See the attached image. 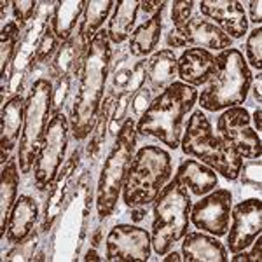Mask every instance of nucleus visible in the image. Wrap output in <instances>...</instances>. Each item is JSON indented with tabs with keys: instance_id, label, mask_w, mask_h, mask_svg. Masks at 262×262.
Returning a JSON list of instances; mask_svg holds the SVG:
<instances>
[{
	"instance_id": "nucleus-45",
	"label": "nucleus",
	"mask_w": 262,
	"mask_h": 262,
	"mask_svg": "<svg viewBox=\"0 0 262 262\" xmlns=\"http://www.w3.org/2000/svg\"><path fill=\"white\" fill-rule=\"evenodd\" d=\"M100 239H101V231L96 229L95 234H93V238H91V247L93 248H98L100 247Z\"/></svg>"
},
{
	"instance_id": "nucleus-9",
	"label": "nucleus",
	"mask_w": 262,
	"mask_h": 262,
	"mask_svg": "<svg viewBox=\"0 0 262 262\" xmlns=\"http://www.w3.org/2000/svg\"><path fill=\"white\" fill-rule=\"evenodd\" d=\"M70 122L65 114H56L51 117L48 124V135L42 143L35 164H33V182L39 191H48L60 175L61 164L65 161L67 147H69Z\"/></svg>"
},
{
	"instance_id": "nucleus-2",
	"label": "nucleus",
	"mask_w": 262,
	"mask_h": 262,
	"mask_svg": "<svg viewBox=\"0 0 262 262\" xmlns=\"http://www.w3.org/2000/svg\"><path fill=\"white\" fill-rule=\"evenodd\" d=\"M196 88L175 81L154 96L143 116L137 121V135L152 137L170 149H179L189 112L198 103Z\"/></svg>"
},
{
	"instance_id": "nucleus-5",
	"label": "nucleus",
	"mask_w": 262,
	"mask_h": 262,
	"mask_svg": "<svg viewBox=\"0 0 262 262\" xmlns=\"http://www.w3.org/2000/svg\"><path fill=\"white\" fill-rule=\"evenodd\" d=\"M180 149L185 156L196 158L200 163L215 170V173H221L226 180H238L243 159L224 142L221 135L213 133L212 122L201 108L192 112L185 122Z\"/></svg>"
},
{
	"instance_id": "nucleus-46",
	"label": "nucleus",
	"mask_w": 262,
	"mask_h": 262,
	"mask_svg": "<svg viewBox=\"0 0 262 262\" xmlns=\"http://www.w3.org/2000/svg\"><path fill=\"white\" fill-rule=\"evenodd\" d=\"M84 259H86V260H101L98 252H96V248H91V250L86 253V257H84Z\"/></svg>"
},
{
	"instance_id": "nucleus-43",
	"label": "nucleus",
	"mask_w": 262,
	"mask_h": 262,
	"mask_svg": "<svg viewBox=\"0 0 262 262\" xmlns=\"http://www.w3.org/2000/svg\"><path fill=\"white\" fill-rule=\"evenodd\" d=\"M163 260H164V262H171V260H175V262H180V260H184V257H182L179 252H175V250L171 252V250H170V252L166 253V257H164Z\"/></svg>"
},
{
	"instance_id": "nucleus-39",
	"label": "nucleus",
	"mask_w": 262,
	"mask_h": 262,
	"mask_svg": "<svg viewBox=\"0 0 262 262\" xmlns=\"http://www.w3.org/2000/svg\"><path fill=\"white\" fill-rule=\"evenodd\" d=\"M260 250H262V238L257 236L252 243V250L248 252V257H250V262H260Z\"/></svg>"
},
{
	"instance_id": "nucleus-27",
	"label": "nucleus",
	"mask_w": 262,
	"mask_h": 262,
	"mask_svg": "<svg viewBox=\"0 0 262 262\" xmlns=\"http://www.w3.org/2000/svg\"><path fill=\"white\" fill-rule=\"evenodd\" d=\"M117 96L112 95V93H107L103 96V101H101V108L98 112V117H96V122L93 126V131L90 133V142H88L86 152L90 158H96L98 152L101 149L105 142V137H107L108 131V122H111V116L114 111V105H116Z\"/></svg>"
},
{
	"instance_id": "nucleus-6",
	"label": "nucleus",
	"mask_w": 262,
	"mask_h": 262,
	"mask_svg": "<svg viewBox=\"0 0 262 262\" xmlns=\"http://www.w3.org/2000/svg\"><path fill=\"white\" fill-rule=\"evenodd\" d=\"M152 248L159 257L166 255L187 234L191 224V194L171 179L152 203Z\"/></svg>"
},
{
	"instance_id": "nucleus-13",
	"label": "nucleus",
	"mask_w": 262,
	"mask_h": 262,
	"mask_svg": "<svg viewBox=\"0 0 262 262\" xmlns=\"http://www.w3.org/2000/svg\"><path fill=\"white\" fill-rule=\"evenodd\" d=\"M168 49L201 48L206 51H226L232 48V39L203 16H192L182 28H171L166 33Z\"/></svg>"
},
{
	"instance_id": "nucleus-10",
	"label": "nucleus",
	"mask_w": 262,
	"mask_h": 262,
	"mask_svg": "<svg viewBox=\"0 0 262 262\" xmlns=\"http://www.w3.org/2000/svg\"><path fill=\"white\" fill-rule=\"evenodd\" d=\"M217 131L224 142L242 159H259L262 154L260 135L252 128L250 114L242 105L226 108L217 119Z\"/></svg>"
},
{
	"instance_id": "nucleus-8",
	"label": "nucleus",
	"mask_w": 262,
	"mask_h": 262,
	"mask_svg": "<svg viewBox=\"0 0 262 262\" xmlns=\"http://www.w3.org/2000/svg\"><path fill=\"white\" fill-rule=\"evenodd\" d=\"M53 82L51 79L40 77L28 90L25 101V124L21 133L18 163L21 175H28L33 170L37 154L48 135V124L51 121V108H53Z\"/></svg>"
},
{
	"instance_id": "nucleus-25",
	"label": "nucleus",
	"mask_w": 262,
	"mask_h": 262,
	"mask_svg": "<svg viewBox=\"0 0 262 262\" xmlns=\"http://www.w3.org/2000/svg\"><path fill=\"white\" fill-rule=\"evenodd\" d=\"M19 163L18 158H9L0 173V236H6L11 210L18 201L19 187Z\"/></svg>"
},
{
	"instance_id": "nucleus-34",
	"label": "nucleus",
	"mask_w": 262,
	"mask_h": 262,
	"mask_svg": "<svg viewBox=\"0 0 262 262\" xmlns=\"http://www.w3.org/2000/svg\"><path fill=\"white\" fill-rule=\"evenodd\" d=\"M198 2L194 0H175V2H170L171 7V23L173 28H182L189 19L192 18V11L196 7Z\"/></svg>"
},
{
	"instance_id": "nucleus-20",
	"label": "nucleus",
	"mask_w": 262,
	"mask_h": 262,
	"mask_svg": "<svg viewBox=\"0 0 262 262\" xmlns=\"http://www.w3.org/2000/svg\"><path fill=\"white\" fill-rule=\"evenodd\" d=\"M179 184L184 189L194 196L201 198L205 194L212 192L219 185V175L210 166L200 163L198 159H185L177 168L175 175H173Z\"/></svg>"
},
{
	"instance_id": "nucleus-17",
	"label": "nucleus",
	"mask_w": 262,
	"mask_h": 262,
	"mask_svg": "<svg viewBox=\"0 0 262 262\" xmlns=\"http://www.w3.org/2000/svg\"><path fill=\"white\" fill-rule=\"evenodd\" d=\"M25 98L18 91L2 105V122H0V164L9 161L12 150L21 140L25 124Z\"/></svg>"
},
{
	"instance_id": "nucleus-22",
	"label": "nucleus",
	"mask_w": 262,
	"mask_h": 262,
	"mask_svg": "<svg viewBox=\"0 0 262 262\" xmlns=\"http://www.w3.org/2000/svg\"><path fill=\"white\" fill-rule=\"evenodd\" d=\"M179 58L173 53V49H159L150 54L147 60V86L152 95H159L163 90L171 86L175 79L179 77L177 70Z\"/></svg>"
},
{
	"instance_id": "nucleus-29",
	"label": "nucleus",
	"mask_w": 262,
	"mask_h": 262,
	"mask_svg": "<svg viewBox=\"0 0 262 262\" xmlns=\"http://www.w3.org/2000/svg\"><path fill=\"white\" fill-rule=\"evenodd\" d=\"M114 7H116L114 0H86V7H84V14L81 18V27L86 32L88 39L93 40V37L101 30V27L108 19Z\"/></svg>"
},
{
	"instance_id": "nucleus-26",
	"label": "nucleus",
	"mask_w": 262,
	"mask_h": 262,
	"mask_svg": "<svg viewBox=\"0 0 262 262\" xmlns=\"http://www.w3.org/2000/svg\"><path fill=\"white\" fill-rule=\"evenodd\" d=\"M138 11H140V2H135V0L116 2V7L112 11L107 28L111 44L121 46L122 42L129 39L131 32H133L135 25H137Z\"/></svg>"
},
{
	"instance_id": "nucleus-42",
	"label": "nucleus",
	"mask_w": 262,
	"mask_h": 262,
	"mask_svg": "<svg viewBox=\"0 0 262 262\" xmlns=\"http://www.w3.org/2000/svg\"><path fill=\"white\" fill-rule=\"evenodd\" d=\"M232 262H250V257H248V252L247 250H242V252H236L232 253Z\"/></svg>"
},
{
	"instance_id": "nucleus-28",
	"label": "nucleus",
	"mask_w": 262,
	"mask_h": 262,
	"mask_svg": "<svg viewBox=\"0 0 262 262\" xmlns=\"http://www.w3.org/2000/svg\"><path fill=\"white\" fill-rule=\"evenodd\" d=\"M21 27L14 19L2 25V37H0V72H2V88L6 86V79L9 74V65L14 61L21 42Z\"/></svg>"
},
{
	"instance_id": "nucleus-16",
	"label": "nucleus",
	"mask_w": 262,
	"mask_h": 262,
	"mask_svg": "<svg viewBox=\"0 0 262 262\" xmlns=\"http://www.w3.org/2000/svg\"><path fill=\"white\" fill-rule=\"evenodd\" d=\"M91 40L88 39L86 32L79 23L77 30L67 42H61L53 61L49 65L51 81H61V79L72 77V75L81 74V69L86 60V54L90 51Z\"/></svg>"
},
{
	"instance_id": "nucleus-1",
	"label": "nucleus",
	"mask_w": 262,
	"mask_h": 262,
	"mask_svg": "<svg viewBox=\"0 0 262 262\" xmlns=\"http://www.w3.org/2000/svg\"><path fill=\"white\" fill-rule=\"evenodd\" d=\"M107 30L93 37L90 51L79 74V86L70 108V133L72 138L82 142L90 137L103 101L105 86L111 75L112 48Z\"/></svg>"
},
{
	"instance_id": "nucleus-35",
	"label": "nucleus",
	"mask_w": 262,
	"mask_h": 262,
	"mask_svg": "<svg viewBox=\"0 0 262 262\" xmlns=\"http://www.w3.org/2000/svg\"><path fill=\"white\" fill-rule=\"evenodd\" d=\"M152 100H154V95H152V91L149 90V86H145V84H143L140 90L133 95L131 103H129L131 114H133V119H140V117L143 116V112L149 108Z\"/></svg>"
},
{
	"instance_id": "nucleus-3",
	"label": "nucleus",
	"mask_w": 262,
	"mask_h": 262,
	"mask_svg": "<svg viewBox=\"0 0 262 262\" xmlns=\"http://www.w3.org/2000/svg\"><path fill=\"white\" fill-rule=\"evenodd\" d=\"M253 75L239 49L229 48L215 56L208 81L198 95V103L206 112H221L245 103Z\"/></svg>"
},
{
	"instance_id": "nucleus-38",
	"label": "nucleus",
	"mask_w": 262,
	"mask_h": 262,
	"mask_svg": "<svg viewBox=\"0 0 262 262\" xmlns=\"http://www.w3.org/2000/svg\"><path fill=\"white\" fill-rule=\"evenodd\" d=\"M262 2L260 0H252V2H248V12H250V18L248 21H252L255 27H260L262 23Z\"/></svg>"
},
{
	"instance_id": "nucleus-32",
	"label": "nucleus",
	"mask_w": 262,
	"mask_h": 262,
	"mask_svg": "<svg viewBox=\"0 0 262 262\" xmlns=\"http://www.w3.org/2000/svg\"><path fill=\"white\" fill-rule=\"evenodd\" d=\"M260 158L259 159H247L242 163L239 168V175L238 180L242 182V185L245 187H250L253 191L260 192L262 189V180H260Z\"/></svg>"
},
{
	"instance_id": "nucleus-14",
	"label": "nucleus",
	"mask_w": 262,
	"mask_h": 262,
	"mask_svg": "<svg viewBox=\"0 0 262 262\" xmlns=\"http://www.w3.org/2000/svg\"><path fill=\"white\" fill-rule=\"evenodd\" d=\"M262 232V201L259 198L239 201L231 210V226L227 229V250L231 253L247 250Z\"/></svg>"
},
{
	"instance_id": "nucleus-37",
	"label": "nucleus",
	"mask_w": 262,
	"mask_h": 262,
	"mask_svg": "<svg viewBox=\"0 0 262 262\" xmlns=\"http://www.w3.org/2000/svg\"><path fill=\"white\" fill-rule=\"evenodd\" d=\"M168 4H170V2H166V0H143V2H140V11L143 14V21L152 18L156 12L164 9Z\"/></svg>"
},
{
	"instance_id": "nucleus-15",
	"label": "nucleus",
	"mask_w": 262,
	"mask_h": 262,
	"mask_svg": "<svg viewBox=\"0 0 262 262\" xmlns=\"http://www.w3.org/2000/svg\"><path fill=\"white\" fill-rule=\"evenodd\" d=\"M203 18L212 21L227 37L243 39L248 32V18L245 6L238 0H201L196 4Z\"/></svg>"
},
{
	"instance_id": "nucleus-40",
	"label": "nucleus",
	"mask_w": 262,
	"mask_h": 262,
	"mask_svg": "<svg viewBox=\"0 0 262 262\" xmlns=\"http://www.w3.org/2000/svg\"><path fill=\"white\" fill-rule=\"evenodd\" d=\"M147 215V206H135L131 208V221L133 222H142Z\"/></svg>"
},
{
	"instance_id": "nucleus-41",
	"label": "nucleus",
	"mask_w": 262,
	"mask_h": 262,
	"mask_svg": "<svg viewBox=\"0 0 262 262\" xmlns=\"http://www.w3.org/2000/svg\"><path fill=\"white\" fill-rule=\"evenodd\" d=\"M252 119H253V124H255V131H257V133H260V131H262V108L260 107L255 108Z\"/></svg>"
},
{
	"instance_id": "nucleus-7",
	"label": "nucleus",
	"mask_w": 262,
	"mask_h": 262,
	"mask_svg": "<svg viewBox=\"0 0 262 262\" xmlns=\"http://www.w3.org/2000/svg\"><path fill=\"white\" fill-rule=\"evenodd\" d=\"M137 137V122L129 116L117 133L116 142L100 173L98 187H96V212L100 219L111 217L116 210L126 175H128V168L135 156Z\"/></svg>"
},
{
	"instance_id": "nucleus-19",
	"label": "nucleus",
	"mask_w": 262,
	"mask_h": 262,
	"mask_svg": "<svg viewBox=\"0 0 262 262\" xmlns=\"http://www.w3.org/2000/svg\"><path fill=\"white\" fill-rule=\"evenodd\" d=\"M215 56L212 51L201 48H187L179 56L177 70H179L180 82L189 84L192 88L205 86L212 74Z\"/></svg>"
},
{
	"instance_id": "nucleus-31",
	"label": "nucleus",
	"mask_w": 262,
	"mask_h": 262,
	"mask_svg": "<svg viewBox=\"0 0 262 262\" xmlns=\"http://www.w3.org/2000/svg\"><path fill=\"white\" fill-rule=\"evenodd\" d=\"M60 44H61V42L56 39V35L53 33V30H51V25L48 23L44 33H42L39 48H37V51H35V56H33V65L32 67H37V65H42V63L49 61V58L56 54Z\"/></svg>"
},
{
	"instance_id": "nucleus-18",
	"label": "nucleus",
	"mask_w": 262,
	"mask_h": 262,
	"mask_svg": "<svg viewBox=\"0 0 262 262\" xmlns=\"http://www.w3.org/2000/svg\"><path fill=\"white\" fill-rule=\"evenodd\" d=\"M182 257L185 262H227V248L217 236L208 232H187L182 238Z\"/></svg>"
},
{
	"instance_id": "nucleus-4",
	"label": "nucleus",
	"mask_w": 262,
	"mask_h": 262,
	"mask_svg": "<svg viewBox=\"0 0 262 262\" xmlns=\"http://www.w3.org/2000/svg\"><path fill=\"white\" fill-rule=\"evenodd\" d=\"M173 164L168 150L158 145H143L135 152L128 168L124 185H122V201L126 206H150L163 187L171 180Z\"/></svg>"
},
{
	"instance_id": "nucleus-33",
	"label": "nucleus",
	"mask_w": 262,
	"mask_h": 262,
	"mask_svg": "<svg viewBox=\"0 0 262 262\" xmlns=\"http://www.w3.org/2000/svg\"><path fill=\"white\" fill-rule=\"evenodd\" d=\"M39 6H40V2H37V0H21V2L14 0V2H12L14 21L21 27V30L27 27L28 21L33 19V16L39 11Z\"/></svg>"
},
{
	"instance_id": "nucleus-21",
	"label": "nucleus",
	"mask_w": 262,
	"mask_h": 262,
	"mask_svg": "<svg viewBox=\"0 0 262 262\" xmlns=\"http://www.w3.org/2000/svg\"><path fill=\"white\" fill-rule=\"evenodd\" d=\"M37 219H39V206H37L35 200L32 196H27V194L19 196L11 210L4 238L11 245H19L23 239L30 236Z\"/></svg>"
},
{
	"instance_id": "nucleus-30",
	"label": "nucleus",
	"mask_w": 262,
	"mask_h": 262,
	"mask_svg": "<svg viewBox=\"0 0 262 262\" xmlns=\"http://www.w3.org/2000/svg\"><path fill=\"white\" fill-rule=\"evenodd\" d=\"M245 61L248 67H252L253 70L260 72L262 70V28L255 27L250 32L245 44Z\"/></svg>"
},
{
	"instance_id": "nucleus-44",
	"label": "nucleus",
	"mask_w": 262,
	"mask_h": 262,
	"mask_svg": "<svg viewBox=\"0 0 262 262\" xmlns=\"http://www.w3.org/2000/svg\"><path fill=\"white\" fill-rule=\"evenodd\" d=\"M9 6H12V2H9V0H2L0 2V18H2L4 21H6V14H7V9H9Z\"/></svg>"
},
{
	"instance_id": "nucleus-24",
	"label": "nucleus",
	"mask_w": 262,
	"mask_h": 262,
	"mask_svg": "<svg viewBox=\"0 0 262 262\" xmlns=\"http://www.w3.org/2000/svg\"><path fill=\"white\" fill-rule=\"evenodd\" d=\"M86 0H61L54 2L51 11V30L60 42H67L77 30L84 14Z\"/></svg>"
},
{
	"instance_id": "nucleus-36",
	"label": "nucleus",
	"mask_w": 262,
	"mask_h": 262,
	"mask_svg": "<svg viewBox=\"0 0 262 262\" xmlns=\"http://www.w3.org/2000/svg\"><path fill=\"white\" fill-rule=\"evenodd\" d=\"M260 100H262V74L257 72L255 79L252 81L250 84V90H248V95H247V100L245 103L252 105V107H260Z\"/></svg>"
},
{
	"instance_id": "nucleus-11",
	"label": "nucleus",
	"mask_w": 262,
	"mask_h": 262,
	"mask_svg": "<svg viewBox=\"0 0 262 262\" xmlns=\"http://www.w3.org/2000/svg\"><path fill=\"white\" fill-rule=\"evenodd\" d=\"M152 250L150 232L133 224H117L107 234L105 260L108 262H145Z\"/></svg>"
},
{
	"instance_id": "nucleus-12",
	"label": "nucleus",
	"mask_w": 262,
	"mask_h": 262,
	"mask_svg": "<svg viewBox=\"0 0 262 262\" xmlns=\"http://www.w3.org/2000/svg\"><path fill=\"white\" fill-rule=\"evenodd\" d=\"M232 210V192L229 189H217L205 194L191 206V222L196 229L222 238L229 229Z\"/></svg>"
},
{
	"instance_id": "nucleus-23",
	"label": "nucleus",
	"mask_w": 262,
	"mask_h": 262,
	"mask_svg": "<svg viewBox=\"0 0 262 262\" xmlns=\"http://www.w3.org/2000/svg\"><path fill=\"white\" fill-rule=\"evenodd\" d=\"M168 6H170V4H168ZM166 7L159 12H156L152 18L142 21L133 30V33H131V37H129V44H128V53L131 56L143 58V56H147V54L156 53V48H158L159 40H161V33L164 27L163 12L166 11Z\"/></svg>"
}]
</instances>
